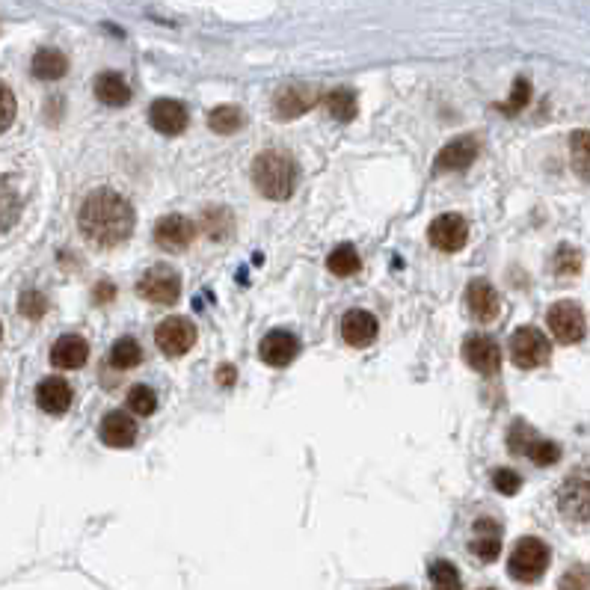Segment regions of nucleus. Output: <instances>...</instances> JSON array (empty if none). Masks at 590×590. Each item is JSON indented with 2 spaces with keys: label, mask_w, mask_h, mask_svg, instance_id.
Returning <instances> with one entry per match:
<instances>
[{
  "label": "nucleus",
  "mask_w": 590,
  "mask_h": 590,
  "mask_svg": "<svg viewBox=\"0 0 590 590\" xmlns=\"http://www.w3.org/2000/svg\"><path fill=\"white\" fill-rule=\"evenodd\" d=\"M78 226L86 241L98 247H119L134 232V208L116 190H95L89 193L78 214Z\"/></svg>",
  "instance_id": "nucleus-1"
},
{
  "label": "nucleus",
  "mask_w": 590,
  "mask_h": 590,
  "mask_svg": "<svg viewBox=\"0 0 590 590\" xmlns=\"http://www.w3.org/2000/svg\"><path fill=\"white\" fill-rule=\"evenodd\" d=\"M255 190L267 199H288L297 187V164L285 152H261L253 164Z\"/></svg>",
  "instance_id": "nucleus-2"
},
{
  "label": "nucleus",
  "mask_w": 590,
  "mask_h": 590,
  "mask_svg": "<svg viewBox=\"0 0 590 590\" xmlns=\"http://www.w3.org/2000/svg\"><path fill=\"white\" fill-rule=\"evenodd\" d=\"M549 561H552V552L543 540L522 537L510 552L507 573H510V579H516L522 585H531V582L543 579V573L549 570Z\"/></svg>",
  "instance_id": "nucleus-3"
},
{
  "label": "nucleus",
  "mask_w": 590,
  "mask_h": 590,
  "mask_svg": "<svg viewBox=\"0 0 590 590\" xmlns=\"http://www.w3.org/2000/svg\"><path fill=\"white\" fill-rule=\"evenodd\" d=\"M507 445L513 454H522L537 466H552L561 460V448L549 439H540L525 422H513L510 433H507Z\"/></svg>",
  "instance_id": "nucleus-4"
},
{
  "label": "nucleus",
  "mask_w": 590,
  "mask_h": 590,
  "mask_svg": "<svg viewBox=\"0 0 590 590\" xmlns=\"http://www.w3.org/2000/svg\"><path fill=\"white\" fill-rule=\"evenodd\" d=\"M137 294L143 300L155 303V306H172L181 297V276L172 267H167V264H155V267H149L140 276Z\"/></svg>",
  "instance_id": "nucleus-5"
},
{
  "label": "nucleus",
  "mask_w": 590,
  "mask_h": 590,
  "mask_svg": "<svg viewBox=\"0 0 590 590\" xmlns=\"http://www.w3.org/2000/svg\"><path fill=\"white\" fill-rule=\"evenodd\" d=\"M549 353H552V344L537 327H519L510 336V359L516 368H525V371L540 368L549 362Z\"/></svg>",
  "instance_id": "nucleus-6"
},
{
  "label": "nucleus",
  "mask_w": 590,
  "mask_h": 590,
  "mask_svg": "<svg viewBox=\"0 0 590 590\" xmlns=\"http://www.w3.org/2000/svg\"><path fill=\"white\" fill-rule=\"evenodd\" d=\"M558 510L570 522H590V469H576L561 484Z\"/></svg>",
  "instance_id": "nucleus-7"
},
{
  "label": "nucleus",
  "mask_w": 590,
  "mask_h": 590,
  "mask_svg": "<svg viewBox=\"0 0 590 590\" xmlns=\"http://www.w3.org/2000/svg\"><path fill=\"white\" fill-rule=\"evenodd\" d=\"M549 330H552V336L558 338L561 344H576V341H582L585 333H588V324H585V312L579 309V303H570V300H564V303H555L552 309H549Z\"/></svg>",
  "instance_id": "nucleus-8"
},
{
  "label": "nucleus",
  "mask_w": 590,
  "mask_h": 590,
  "mask_svg": "<svg viewBox=\"0 0 590 590\" xmlns=\"http://www.w3.org/2000/svg\"><path fill=\"white\" fill-rule=\"evenodd\" d=\"M155 344H158V350H161L164 356L178 359V356H184V353L196 344V327H193L187 318L172 315L164 324H158V330H155Z\"/></svg>",
  "instance_id": "nucleus-9"
},
{
  "label": "nucleus",
  "mask_w": 590,
  "mask_h": 590,
  "mask_svg": "<svg viewBox=\"0 0 590 590\" xmlns=\"http://www.w3.org/2000/svg\"><path fill=\"white\" fill-rule=\"evenodd\" d=\"M427 241L439 250V253H460L469 241V223L460 214H442L430 223L427 229Z\"/></svg>",
  "instance_id": "nucleus-10"
},
{
  "label": "nucleus",
  "mask_w": 590,
  "mask_h": 590,
  "mask_svg": "<svg viewBox=\"0 0 590 590\" xmlns=\"http://www.w3.org/2000/svg\"><path fill=\"white\" fill-rule=\"evenodd\" d=\"M321 92L315 86H285L273 95V113L276 119H297L306 110H312L318 104Z\"/></svg>",
  "instance_id": "nucleus-11"
},
{
  "label": "nucleus",
  "mask_w": 590,
  "mask_h": 590,
  "mask_svg": "<svg viewBox=\"0 0 590 590\" xmlns=\"http://www.w3.org/2000/svg\"><path fill=\"white\" fill-rule=\"evenodd\" d=\"M193 238H196V226L181 214H169L155 226V244L167 253H184L193 244Z\"/></svg>",
  "instance_id": "nucleus-12"
},
{
  "label": "nucleus",
  "mask_w": 590,
  "mask_h": 590,
  "mask_svg": "<svg viewBox=\"0 0 590 590\" xmlns=\"http://www.w3.org/2000/svg\"><path fill=\"white\" fill-rule=\"evenodd\" d=\"M466 306H469V315H472L475 321L490 324V321H496L499 312H502V297H499V291H496L487 279H475V282H469V288H466Z\"/></svg>",
  "instance_id": "nucleus-13"
},
{
  "label": "nucleus",
  "mask_w": 590,
  "mask_h": 590,
  "mask_svg": "<svg viewBox=\"0 0 590 590\" xmlns=\"http://www.w3.org/2000/svg\"><path fill=\"white\" fill-rule=\"evenodd\" d=\"M463 359L478 374H496L499 365H502V350H499L496 338L469 336L463 341Z\"/></svg>",
  "instance_id": "nucleus-14"
},
{
  "label": "nucleus",
  "mask_w": 590,
  "mask_h": 590,
  "mask_svg": "<svg viewBox=\"0 0 590 590\" xmlns=\"http://www.w3.org/2000/svg\"><path fill=\"white\" fill-rule=\"evenodd\" d=\"M297 353H300V341H297L294 333H288V330H273V333H267V336L261 338V347H258V356H261L267 365H273V368L291 365V362L297 359Z\"/></svg>",
  "instance_id": "nucleus-15"
},
{
  "label": "nucleus",
  "mask_w": 590,
  "mask_h": 590,
  "mask_svg": "<svg viewBox=\"0 0 590 590\" xmlns=\"http://www.w3.org/2000/svg\"><path fill=\"white\" fill-rule=\"evenodd\" d=\"M149 122L158 134L164 137H178L184 128H187V110L181 101H172V98H158L152 107H149Z\"/></svg>",
  "instance_id": "nucleus-16"
},
{
  "label": "nucleus",
  "mask_w": 590,
  "mask_h": 590,
  "mask_svg": "<svg viewBox=\"0 0 590 590\" xmlns=\"http://www.w3.org/2000/svg\"><path fill=\"white\" fill-rule=\"evenodd\" d=\"M478 152H481V146L475 137H469V134L457 137L436 155V172H460V169L472 167Z\"/></svg>",
  "instance_id": "nucleus-17"
},
{
  "label": "nucleus",
  "mask_w": 590,
  "mask_h": 590,
  "mask_svg": "<svg viewBox=\"0 0 590 590\" xmlns=\"http://www.w3.org/2000/svg\"><path fill=\"white\" fill-rule=\"evenodd\" d=\"M72 398H75V392L63 377H45L36 386V404H39V410H45L51 416H63L72 407Z\"/></svg>",
  "instance_id": "nucleus-18"
},
{
  "label": "nucleus",
  "mask_w": 590,
  "mask_h": 590,
  "mask_svg": "<svg viewBox=\"0 0 590 590\" xmlns=\"http://www.w3.org/2000/svg\"><path fill=\"white\" fill-rule=\"evenodd\" d=\"M380 333V324L371 312H362V309H353L341 318V338L350 344V347H368L374 338Z\"/></svg>",
  "instance_id": "nucleus-19"
},
{
  "label": "nucleus",
  "mask_w": 590,
  "mask_h": 590,
  "mask_svg": "<svg viewBox=\"0 0 590 590\" xmlns=\"http://www.w3.org/2000/svg\"><path fill=\"white\" fill-rule=\"evenodd\" d=\"M469 549H472L484 564H493V561L499 558V552H502V528H499V522L490 519V516H481V519L475 522V537H472Z\"/></svg>",
  "instance_id": "nucleus-20"
},
{
  "label": "nucleus",
  "mask_w": 590,
  "mask_h": 590,
  "mask_svg": "<svg viewBox=\"0 0 590 590\" xmlns=\"http://www.w3.org/2000/svg\"><path fill=\"white\" fill-rule=\"evenodd\" d=\"M86 359H89V344H86L81 336H60L51 347V362L63 371H75V368H84Z\"/></svg>",
  "instance_id": "nucleus-21"
},
{
  "label": "nucleus",
  "mask_w": 590,
  "mask_h": 590,
  "mask_svg": "<svg viewBox=\"0 0 590 590\" xmlns=\"http://www.w3.org/2000/svg\"><path fill=\"white\" fill-rule=\"evenodd\" d=\"M137 439V424L125 413H107L101 419V442L110 448H128Z\"/></svg>",
  "instance_id": "nucleus-22"
},
{
  "label": "nucleus",
  "mask_w": 590,
  "mask_h": 590,
  "mask_svg": "<svg viewBox=\"0 0 590 590\" xmlns=\"http://www.w3.org/2000/svg\"><path fill=\"white\" fill-rule=\"evenodd\" d=\"M95 95L107 107H125L131 101V89L125 84V78L116 72H104L95 78Z\"/></svg>",
  "instance_id": "nucleus-23"
},
{
  "label": "nucleus",
  "mask_w": 590,
  "mask_h": 590,
  "mask_svg": "<svg viewBox=\"0 0 590 590\" xmlns=\"http://www.w3.org/2000/svg\"><path fill=\"white\" fill-rule=\"evenodd\" d=\"M30 69H33V75H36L39 81H60V78L69 72V60H66V54L57 51V48H42V51H36Z\"/></svg>",
  "instance_id": "nucleus-24"
},
{
  "label": "nucleus",
  "mask_w": 590,
  "mask_h": 590,
  "mask_svg": "<svg viewBox=\"0 0 590 590\" xmlns=\"http://www.w3.org/2000/svg\"><path fill=\"white\" fill-rule=\"evenodd\" d=\"M208 128L217 134H235L244 128V113L235 104H220L208 113Z\"/></svg>",
  "instance_id": "nucleus-25"
},
{
  "label": "nucleus",
  "mask_w": 590,
  "mask_h": 590,
  "mask_svg": "<svg viewBox=\"0 0 590 590\" xmlns=\"http://www.w3.org/2000/svg\"><path fill=\"white\" fill-rule=\"evenodd\" d=\"M140 362H143V347H140L134 338H119V341L110 347V365H113V368L128 371V368H137Z\"/></svg>",
  "instance_id": "nucleus-26"
},
{
  "label": "nucleus",
  "mask_w": 590,
  "mask_h": 590,
  "mask_svg": "<svg viewBox=\"0 0 590 590\" xmlns=\"http://www.w3.org/2000/svg\"><path fill=\"white\" fill-rule=\"evenodd\" d=\"M324 104H327L330 116H336L338 122H350V119H356V113H359L356 95H353L350 89H333V92H327Z\"/></svg>",
  "instance_id": "nucleus-27"
},
{
  "label": "nucleus",
  "mask_w": 590,
  "mask_h": 590,
  "mask_svg": "<svg viewBox=\"0 0 590 590\" xmlns=\"http://www.w3.org/2000/svg\"><path fill=\"white\" fill-rule=\"evenodd\" d=\"M327 267H330V273H336V276H353V273H359L362 261H359V253H356L350 244H341V247H336V250L330 253Z\"/></svg>",
  "instance_id": "nucleus-28"
},
{
  "label": "nucleus",
  "mask_w": 590,
  "mask_h": 590,
  "mask_svg": "<svg viewBox=\"0 0 590 590\" xmlns=\"http://www.w3.org/2000/svg\"><path fill=\"white\" fill-rule=\"evenodd\" d=\"M430 590H463L460 573L451 561H433L430 564Z\"/></svg>",
  "instance_id": "nucleus-29"
},
{
  "label": "nucleus",
  "mask_w": 590,
  "mask_h": 590,
  "mask_svg": "<svg viewBox=\"0 0 590 590\" xmlns=\"http://www.w3.org/2000/svg\"><path fill=\"white\" fill-rule=\"evenodd\" d=\"M570 155H573L576 172L590 181V131H576L570 137Z\"/></svg>",
  "instance_id": "nucleus-30"
},
{
  "label": "nucleus",
  "mask_w": 590,
  "mask_h": 590,
  "mask_svg": "<svg viewBox=\"0 0 590 590\" xmlns=\"http://www.w3.org/2000/svg\"><path fill=\"white\" fill-rule=\"evenodd\" d=\"M202 223H205L208 238H214V241H223L232 232V214L226 208H208L202 214Z\"/></svg>",
  "instance_id": "nucleus-31"
},
{
  "label": "nucleus",
  "mask_w": 590,
  "mask_h": 590,
  "mask_svg": "<svg viewBox=\"0 0 590 590\" xmlns=\"http://www.w3.org/2000/svg\"><path fill=\"white\" fill-rule=\"evenodd\" d=\"M128 410H131L134 416L146 419V416H152V413L158 410V395H155L149 386H134V389L128 392Z\"/></svg>",
  "instance_id": "nucleus-32"
},
{
  "label": "nucleus",
  "mask_w": 590,
  "mask_h": 590,
  "mask_svg": "<svg viewBox=\"0 0 590 590\" xmlns=\"http://www.w3.org/2000/svg\"><path fill=\"white\" fill-rule=\"evenodd\" d=\"M18 312L30 321H39L45 312H48V300L39 294V291H24L21 300H18Z\"/></svg>",
  "instance_id": "nucleus-33"
},
{
  "label": "nucleus",
  "mask_w": 590,
  "mask_h": 590,
  "mask_svg": "<svg viewBox=\"0 0 590 590\" xmlns=\"http://www.w3.org/2000/svg\"><path fill=\"white\" fill-rule=\"evenodd\" d=\"M493 487H496L502 496H513V493H519L522 478H519V472H513V469H496V472H493Z\"/></svg>",
  "instance_id": "nucleus-34"
},
{
  "label": "nucleus",
  "mask_w": 590,
  "mask_h": 590,
  "mask_svg": "<svg viewBox=\"0 0 590 590\" xmlns=\"http://www.w3.org/2000/svg\"><path fill=\"white\" fill-rule=\"evenodd\" d=\"M528 98H531V84H528V81H516V84H513V95H510V101L502 104L499 110H505V113H519V110L528 104Z\"/></svg>",
  "instance_id": "nucleus-35"
},
{
  "label": "nucleus",
  "mask_w": 590,
  "mask_h": 590,
  "mask_svg": "<svg viewBox=\"0 0 590 590\" xmlns=\"http://www.w3.org/2000/svg\"><path fill=\"white\" fill-rule=\"evenodd\" d=\"M561 590H590V570H585V567H573V570L561 579Z\"/></svg>",
  "instance_id": "nucleus-36"
},
{
  "label": "nucleus",
  "mask_w": 590,
  "mask_h": 590,
  "mask_svg": "<svg viewBox=\"0 0 590 590\" xmlns=\"http://www.w3.org/2000/svg\"><path fill=\"white\" fill-rule=\"evenodd\" d=\"M12 116H15V101H12V89L9 86H3V122H0V128L6 131L9 125H12Z\"/></svg>",
  "instance_id": "nucleus-37"
},
{
  "label": "nucleus",
  "mask_w": 590,
  "mask_h": 590,
  "mask_svg": "<svg viewBox=\"0 0 590 590\" xmlns=\"http://www.w3.org/2000/svg\"><path fill=\"white\" fill-rule=\"evenodd\" d=\"M217 377H220V383H223V386H232L238 374H235V368H232V365H223V368L217 371Z\"/></svg>",
  "instance_id": "nucleus-38"
},
{
  "label": "nucleus",
  "mask_w": 590,
  "mask_h": 590,
  "mask_svg": "<svg viewBox=\"0 0 590 590\" xmlns=\"http://www.w3.org/2000/svg\"><path fill=\"white\" fill-rule=\"evenodd\" d=\"M95 297H98V300H101V303H107V300H110V297H116V291H113V288H110V285H101V288H98V294H95Z\"/></svg>",
  "instance_id": "nucleus-39"
},
{
  "label": "nucleus",
  "mask_w": 590,
  "mask_h": 590,
  "mask_svg": "<svg viewBox=\"0 0 590 590\" xmlns=\"http://www.w3.org/2000/svg\"><path fill=\"white\" fill-rule=\"evenodd\" d=\"M481 590H493V588H481Z\"/></svg>",
  "instance_id": "nucleus-40"
}]
</instances>
